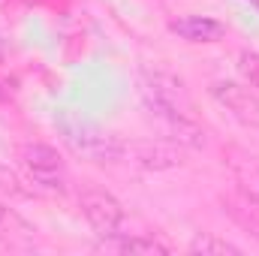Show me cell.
<instances>
[{
	"label": "cell",
	"instance_id": "6da1fadb",
	"mask_svg": "<svg viewBox=\"0 0 259 256\" xmlns=\"http://www.w3.org/2000/svg\"><path fill=\"white\" fill-rule=\"evenodd\" d=\"M15 160L24 169L27 181L46 193H66V169L61 154L42 142H21L15 148Z\"/></svg>",
	"mask_w": 259,
	"mask_h": 256
},
{
	"label": "cell",
	"instance_id": "7a4b0ae2",
	"mask_svg": "<svg viewBox=\"0 0 259 256\" xmlns=\"http://www.w3.org/2000/svg\"><path fill=\"white\" fill-rule=\"evenodd\" d=\"M78 208L88 220V226L100 235V238H109L121 229L124 223V205L118 202V196L103 187H84L78 193Z\"/></svg>",
	"mask_w": 259,
	"mask_h": 256
},
{
	"label": "cell",
	"instance_id": "3957f363",
	"mask_svg": "<svg viewBox=\"0 0 259 256\" xmlns=\"http://www.w3.org/2000/svg\"><path fill=\"white\" fill-rule=\"evenodd\" d=\"M121 163L148 169V172H166L184 163L181 145L175 142H154V139H139V142H121Z\"/></svg>",
	"mask_w": 259,
	"mask_h": 256
},
{
	"label": "cell",
	"instance_id": "277c9868",
	"mask_svg": "<svg viewBox=\"0 0 259 256\" xmlns=\"http://www.w3.org/2000/svg\"><path fill=\"white\" fill-rule=\"evenodd\" d=\"M211 97H214L232 118H238L241 124L259 127V94L253 88L220 78V81L211 84Z\"/></svg>",
	"mask_w": 259,
	"mask_h": 256
},
{
	"label": "cell",
	"instance_id": "5b68a950",
	"mask_svg": "<svg viewBox=\"0 0 259 256\" xmlns=\"http://www.w3.org/2000/svg\"><path fill=\"white\" fill-rule=\"evenodd\" d=\"M169 30L184 39V42H220L226 36V24L217 21V18H208V15H181V18H172L169 21Z\"/></svg>",
	"mask_w": 259,
	"mask_h": 256
},
{
	"label": "cell",
	"instance_id": "8992f818",
	"mask_svg": "<svg viewBox=\"0 0 259 256\" xmlns=\"http://www.w3.org/2000/svg\"><path fill=\"white\" fill-rule=\"evenodd\" d=\"M100 247L106 250H118V253H139V256H166L172 253V247L166 241H160L157 235H109V238H100Z\"/></svg>",
	"mask_w": 259,
	"mask_h": 256
},
{
	"label": "cell",
	"instance_id": "52a82bcc",
	"mask_svg": "<svg viewBox=\"0 0 259 256\" xmlns=\"http://www.w3.org/2000/svg\"><path fill=\"white\" fill-rule=\"evenodd\" d=\"M226 211L250 232L259 238V196H250V193H238V196H226L223 199Z\"/></svg>",
	"mask_w": 259,
	"mask_h": 256
},
{
	"label": "cell",
	"instance_id": "ba28073f",
	"mask_svg": "<svg viewBox=\"0 0 259 256\" xmlns=\"http://www.w3.org/2000/svg\"><path fill=\"white\" fill-rule=\"evenodd\" d=\"M190 253H202V256H238L241 253V247H235L232 241H226V238H217V235H196L193 241H190Z\"/></svg>",
	"mask_w": 259,
	"mask_h": 256
},
{
	"label": "cell",
	"instance_id": "9c48e42d",
	"mask_svg": "<svg viewBox=\"0 0 259 256\" xmlns=\"http://www.w3.org/2000/svg\"><path fill=\"white\" fill-rule=\"evenodd\" d=\"M33 229L6 205H0V238H12V235H30Z\"/></svg>",
	"mask_w": 259,
	"mask_h": 256
},
{
	"label": "cell",
	"instance_id": "30bf717a",
	"mask_svg": "<svg viewBox=\"0 0 259 256\" xmlns=\"http://www.w3.org/2000/svg\"><path fill=\"white\" fill-rule=\"evenodd\" d=\"M0 193H9V196H30V190L24 187V181L15 175V169H9L3 160H0Z\"/></svg>",
	"mask_w": 259,
	"mask_h": 256
},
{
	"label": "cell",
	"instance_id": "8fae6325",
	"mask_svg": "<svg viewBox=\"0 0 259 256\" xmlns=\"http://www.w3.org/2000/svg\"><path fill=\"white\" fill-rule=\"evenodd\" d=\"M241 72L250 78V84H256L259 88V58L256 55H250V52H241Z\"/></svg>",
	"mask_w": 259,
	"mask_h": 256
}]
</instances>
